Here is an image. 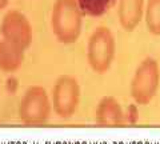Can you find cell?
<instances>
[{"mask_svg": "<svg viewBox=\"0 0 160 144\" xmlns=\"http://www.w3.org/2000/svg\"><path fill=\"white\" fill-rule=\"evenodd\" d=\"M83 27V12L78 0H56L51 12V29L61 44L78 41Z\"/></svg>", "mask_w": 160, "mask_h": 144, "instance_id": "obj_1", "label": "cell"}, {"mask_svg": "<svg viewBox=\"0 0 160 144\" xmlns=\"http://www.w3.org/2000/svg\"><path fill=\"white\" fill-rule=\"evenodd\" d=\"M116 55V40L112 31L106 26L94 29L87 44V60L92 71L103 75L111 68Z\"/></svg>", "mask_w": 160, "mask_h": 144, "instance_id": "obj_2", "label": "cell"}, {"mask_svg": "<svg viewBox=\"0 0 160 144\" xmlns=\"http://www.w3.org/2000/svg\"><path fill=\"white\" fill-rule=\"evenodd\" d=\"M160 84V68L159 63L153 57L143 59L131 80V96L135 104L147 106L156 96Z\"/></svg>", "mask_w": 160, "mask_h": 144, "instance_id": "obj_3", "label": "cell"}, {"mask_svg": "<svg viewBox=\"0 0 160 144\" xmlns=\"http://www.w3.org/2000/svg\"><path fill=\"white\" fill-rule=\"evenodd\" d=\"M51 102L45 88L32 85L24 92L19 103V119L27 125H42L50 119Z\"/></svg>", "mask_w": 160, "mask_h": 144, "instance_id": "obj_4", "label": "cell"}, {"mask_svg": "<svg viewBox=\"0 0 160 144\" xmlns=\"http://www.w3.org/2000/svg\"><path fill=\"white\" fill-rule=\"evenodd\" d=\"M80 104V85L76 78L61 75L52 88L54 111L60 119H71L76 113Z\"/></svg>", "mask_w": 160, "mask_h": 144, "instance_id": "obj_5", "label": "cell"}, {"mask_svg": "<svg viewBox=\"0 0 160 144\" xmlns=\"http://www.w3.org/2000/svg\"><path fill=\"white\" fill-rule=\"evenodd\" d=\"M3 40L27 50L32 43V26L23 12L11 10L4 15L0 26Z\"/></svg>", "mask_w": 160, "mask_h": 144, "instance_id": "obj_6", "label": "cell"}, {"mask_svg": "<svg viewBox=\"0 0 160 144\" xmlns=\"http://www.w3.org/2000/svg\"><path fill=\"white\" fill-rule=\"evenodd\" d=\"M96 123L101 127H118L124 123V112L119 100L113 96H104L100 99L96 108Z\"/></svg>", "mask_w": 160, "mask_h": 144, "instance_id": "obj_7", "label": "cell"}, {"mask_svg": "<svg viewBox=\"0 0 160 144\" xmlns=\"http://www.w3.org/2000/svg\"><path fill=\"white\" fill-rule=\"evenodd\" d=\"M144 0H119L118 19L122 28L127 32H132L143 20Z\"/></svg>", "mask_w": 160, "mask_h": 144, "instance_id": "obj_8", "label": "cell"}, {"mask_svg": "<svg viewBox=\"0 0 160 144\" xmlns=\"http://www.w3.org/2000/svg\"><path fill=\"white\" fill-rule=\"evenodd\" d=\"M24 62V50L20 47L0 40V71L12 73L20 68Z\"/></svg>", "mask_w": 160, "mask_h": 144, "instance_id": "obj_9", "label": "cell"}, {"mask_svg": "<svg viewBox=\"0 0 160 144\" xmlns=\"http://www.w3.org/2000/svg\"><path fill=\"white\" fill-rule=\"evenodd\" d=\"M143 19L148 32L160 36V0H147Z\"/></svg>", "mask_w": 160, "mask_h": 144, "instance_id": "obj_10", "label": "cell"}, {"mask_svg": "<svg viewBox=\"0 0 160 144\" xmlns=\"http://www.w3.org/2000/svg\"><path fill=\"white\" fill-rule=\"evenodd\" d=\"M116 0H78L82 12L90 16H100L113 5Z\"/></svg>", "mask_w": 160, "mask_h": 144, "instance_id": "obj_11", "label": "cell"}, {"mask_svg": "<svg viewBox=\"0 0 160 144\" xmlns=\"http://www.w3.org/2000/svg\"><path fill=\"white\" fill-rule=\"evenodd\" d=\"M124 120L128 121L130 124H136L139 120V109H137L136 104H130L125 109L124 113Z\"/></svg>", "mask_w": 160, "mask_h": 144, "instance_id": "obj_12", "label": "cell"}, {"mask_svg": "<svg viewBox=\"0 0 160 144\" xmlns=\"http://www.w3.org/2000/svg\"><path fill=\"white\" fill-rule=\"evenodd\" d=\"M17 85H19V84H17V80L15 78H12V76L7 80V90H8V92H10V93L16 92Z\"/></svg>", "mask_w": 160, "mask_h": 144, "instance_id": "obj_13", "label": "cell"}, {"mask_svg": "<svg viewBox=\"0 0 160 144\" xmlns=\"http://www.w3.org/2000/svg\"><path fill=\"white\" fill-rule=\"evenodd\" d=\"M11 0H0V10H3V8H5L8 4H10Z\"/></svg>", "mask_w": 160, "mask_h": 144, "instance_id": "obj_14", "label": "cell"}]
</instances>
